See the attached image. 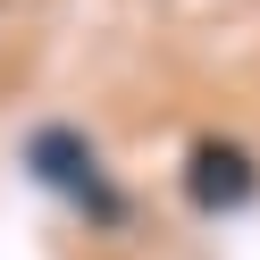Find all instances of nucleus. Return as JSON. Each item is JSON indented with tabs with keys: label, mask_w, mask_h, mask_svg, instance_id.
I'll use <instances>...</instances> for the list:
<instances>
[{
	"label": "nucleus",
	"mask_w": 260,
	"mask_h": 260,
	"mask_svg": "<svg viewBox=\"0 0 260 260\" xmlns=\"http://www.w3.org/2000/svg\"><path fill=\"white\" fill-rule=\"evenodd\" d=\"M260 193V159L243 151V143H226V135H202L185 151V202L202 210V218H218V210H243Z\"/></svg>",
	"instance_id": "2"
},
{
	"label": "nucleus",
	"mask_w": 260,
	"mask_h": 260,
	"mask_svg": "<svg viewBox=\"0 0 260 260\" xmlns=\"http://www.w3.org/2000/svg\"><path fill=\"white\" fill-rule=\"evenodd\" d=\"M25 168H34V185H51L68 210H84L92 226H118L126 218V193L109 185L101 151H92L76 126H34V135H25Z\"/></svg>",
	"instance_id": "1"
}]
</instances>
